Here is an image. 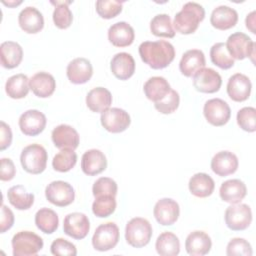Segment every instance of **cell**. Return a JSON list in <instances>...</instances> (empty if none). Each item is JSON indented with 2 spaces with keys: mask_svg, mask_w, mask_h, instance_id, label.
I'll return each instance as SVG.
<instances>
[{
  "mask_svg": "<svg viewBox=\"0 0 256 256\" xmlns=\"http://www.w3.org/2000/svg\"><path fill=\"white\" fill-rule=\"evenodd\" d=\"M139 55L142 61L152 69H163L175 58L174 46L165 40L144 41L139 45Z\"/></svg>",
  "mask_w": 256,
  "mask_h": 256,
  "instance_id": "cell-1",
  "label": "cell"
},
{
  "mask_svg": "<svg viewBox=\"0 0 256 256\" xmlns=\"http://www.w3.org/2000/svg\"><path fill=\"white\" fill-rule=\"evenodd\" d=\"M205 17V10L202 5L196 2H187L182 9L176 13L173 21L175 30L184 35L194 33Z\"/></svg>",
  "mask_w": 256,
  "mask_h": 256,
  "instance_id": "cell-2",
  "label": "cell"
},
{
  "mask_svg": "<svg viewBox=\"0 0 256 256\" xmlns=\"http://www.w3.org/2000/svg\"><path fill=\"white\" fill-rule=\"evenodd\" d=\"M152 232V226L147 219L135 217L126 224L125 239L130 246L142 248L150 242Z\"/></svg>",
  "mask_w": 256,
  "mask_h": 256,
  "instance_id": "cell-3",
  "label": "cell"
},
{
  "mask_svg": "<svg viewBox=\"0 0 256 256\" xmlns=\"http://www.w3.org/2000/svg\"><path fill=\"white\" fill-rule=\"evenodd\" d=\"M47 151L40 144L26 146L20 155V162L23 169L30 174H40L46 169Z\"/></svg>",
  "mask_w": 256,
  "mask_h": 256,
  "instance_id": "cell-4",
  "label": "cell"
},
{
  "mask_svg": "<svg viewBox=\"0 0 256 256\" xmlns=\"http://www.w3.org/2000/svg\"><path fill=\"white\" fill-rule=\"evenodd\" d=\"M14 256H33L42 250L43 239L34 232H17L11 241Z\"/></svg>",
  "mask_w": 256,
  "mask_h": 256,
  "instance_id": "cell-5",
  "label": "cell"
},
{
  "mask_svg": "<svg viewBox=\"0 0 256 256\" xmlns=\"http://www.w3.org/2000/svg\"><path fill=\"white\" fill-rule=\"evenodd\" d=\"M225 45L233 59L243 60L248 57L254 62L255 43L247 34L235 32L228 37Z\"/></svg>",
  "mask_w": 256,
  "mask_h": 256,
  "instance_id": "cell-6",
  "label": "cell"
},
{
  "mask_svg": "<svg viewBox=\"0 0 256 256\" xmlns=\"http://www.w3.org/2000/svg\"><path fill=\"white\" fill-rule=\"evenodd\" d=\"M119 238L118 226L114 222H106L96 228L92 237V245L97 251H108L117 245Z\"/></svg>",
  "mask_w": 256,
  "mask_h": 256,
  "instance_id": "cell-7",
  "label": "cell"
},
{
  "mask_svg": "<svg viewBox=\"0 0 256 256\" xmlns=\"http://www.w3.org/2000/svg\"><path fill=\"white\" fill-rule=\"evenodd\" d=\"M225 224L232 231H243L252 222V211L247 204H232L225 210Z\"/></svg>",
  "mask_w": 256,
  "mask_h": 256,
  "instance_id": "cell-8",
  "label": "cell"
},
{
  "mask_svg": "<svg viewBox=\"0 0 256 256\" xmlns=\"http://www.w3.org/2000/svg\"><path fill=\"white\" fill-rule=\"evenodd\" d=\"M45 196L51 204L58 207H65L74 201L75 191L72 185L68 182L57 180L47 185Z\"/></svg>",
  "mask_w": 256,
  "mask_h": 256,
  "instance_id": "cell-9",
  "label": "cell"
},
{
  "mask_svg": "<svg viewBox=\"0 0 256 256\" xmlns=\"http://www.w3.org/2000/svg\"><path fill=\"white\" fill-rule=\"evenodd\" d=\"M203 114L211 125L223 126L231 117V109L226 101L220 98H212L205 102Z\"/></svg>",
  "mask_w": 256,
  "mask_h": 256,
  "instance_id": "cell-10",
  "label": "cell"
},
{
  "mask_svg": "<svg viewBox=\"0 0 256 256\" xmlns=\"http://www.w3.org/2000/svg\"><path fill=\"white\" fill-rule=\"evenodd\" d=\"M100 121L104 129L111 133L123 132L129 127L131 123L130 115L128 112L117 107L109 108L102 112Z\"/></svg>",
  "mask_w": 256,
  "mask_h": 256,
  "instance_id": "cell-11",
  "label": "cell"
},
{
  "mask_svg": "<svg viewBox=\"0 0 256 256\" xmlns=\"http://www.w3.org/2000/svg\"><path fill=\"white\" fill-rule=\"evenodd\" d=\"M90 230V222L84 213L73 212L65 216L63 231L69 237L76 240L84 239Z\"/></svg>",
  "mask_w": 256,
  "mask_h": 256,
  "instance_id": "cell-12",
  "label": "cell"
},
{
  "mask_svg": "<svg viewBox=\"0 0 256 256\" xmlns=\"http://www.w3.org/2000/svg\"><path fill=\"white\" fill-rule=\"evenodd\" d=\"M194 88L202 93H215L222 85L220 74L212 68H202L193 76Z\"/></svg>",
  "mask_w": 256,
  "mask_h": 256,
  "instance_id": "cell-13",
  "label": "cell"
},
{
  "mask_svg": "<svg viewBox=\"0 0 256 256\" xmlns=\"http://www.w3.org/2000/svg\"><path fill=\"white\" fill-rule=\"evenodd\" d=\"M47 119L44 113L36 109H30L21 114L19 118V128L26 136H37L46 127Z\"/></svg>",
  "mask_w": 256,
  "mask_h": 256,
  "instance_id": "cell-14",
  "label": "cell"
},
{
  "mask_svg": "<svg viewBox=\"0 0 256 256\" xmlns=\"http://www.w3.org/2000/svg\"><path fill=\"white\" fill-rule=\"evenodd\" d=\"M153 214L156 221L163 226L173 225L179 217V204L171 198H162L154 206Z\"/></svg>",
  "mask_w": 256,
  "mask_h": 256,
  "instance_id": "cell-15",
  "label": "cell"
},
{
  "mask_svg": "<svg viewBox=\"0 0 256 256\" xmlns=\"http://www.w3.org/2000/svg\"><path fill=\"white\" fill-rule=\"evenodd\" d=\"M51 138L55 147L59 149L75 150L80 142V137L76 129L67 124H61L55 127L51 133Z\"/></svg>",
  "mask_w": 256,
  "mask_h": 256,
  "instance_id": "cell-16",
  "label": "cell"
},
{
  "mask_svg": "<svg viewBox=\"0 0 256 256\" xmlns=\"http://www.w3.org/2000/svg\"><path fill=\"white\" fill-rule=\"evenodd\" d=\"M66 74L71 83L84 84L91 79L93 75V67L88 59L78 57L69 62Z\"/></svg>",
  "mask_w": 256,
  "mask_h": 256,
  "instance_id": "cell-17",
  "label": "cell"
},
{
  "mask_svg": "<svg viewBox=\"0 0 256 256\" xmlns=\"http://www.w3.org/2000/svg\"><path fill=\"white\" fill-rule=\"evenodd\" d=\"M252 84L250 79L242 74L235 73L232 75L227 83V94L235 102H243L250 96Z\"/></svg>",
  "mask_w": 256,
  "mask_h": 256,
  "instance_id": "cell-18",
  "label": "cell"
},
{
  "mask_svg": "<svg viewBox=\"0 0 256 256\" xmlns=\"http://www.w3.org/2000/svg\"><path fill=\"white\" fill-rule=\"evenodd\" d=\"M238 165L239 161L237 156L226 150L216 153L210 164L212 171L220 177H225L235 173L238 169Z\"/></svg>",
  "mask_w": 256,
  "mask_h": 256,
  "instance_id": "cell-19",
  "label": "cell"
},
{
  "mask_svg": "<svg viewBox=\"0 0 256 256\" xmlns=\"http://www.w3.org/2000/svg\"><path fill=\"white\" fill-rule=\"evenodd\" d=\"M20 28L29 34H36L44 27V18L42 13L35 7H25L18 15Z\"/></svg>",
  "mask_w": 256,
  "mask_h": 256,
  "instance_id": "cell-20",
  "label": "cell"
},
{
  "mask_svg": "<svg viewBox=\"0 0 256 256\" xmlns=\"http://www.w3.org/2000/svg\"><path fill=\"white\" fill-rule=\"evenodd\" d=\"M134 39V29L127 22H116L108 29V40L116 47H127L133 43Z\"/></svg>",
  "mask_w": 256,
  "mask_h": 256,
  "instance_id": "cell-21",
  "label": "cell"
},
{
  "mask_svg": "<svg viewBox=\"0 0 256 256\" xmlns=\"http://www.w3.org/2000/svg\"><path fill=\"white\" fill-rule=\"evenodd\" d=\"M212 241L210 236L200 230L191 232L185 240L186 252L191 256H203L210 252Z\"/></svg>",
  "mask_w": 256,
  "mask_h": 256,
  "instance_id": "cell-22",
  "label": "cell"
},
{
  "mask_svg": "<svg viewBox=\"0 0 256 256\" xmlns=\"http://www.w3.org/2000/svg\"><path fill=\"white\" fill-rule=\"evenodd\" d=\"M107 168V159L98 149L87 150L81 158V169L88 176H95Z\"/></svg>",
  "mask_w": 256,
  "mask_h": 256,
  "instance_id": "cell-23",
  "label": "cell"
},
{
  "mask_svg": "<svg viewBox=\"0 0 256 256\" xmlns=\"http://www.w3.org/2000/svg\"><path fill=\"white\" fill-rule=\"evenodd\" d=\"M110 69L116 78L128 80L135 72L134 58L127 52L117 53L111 59Z\"/></svg>",
  "mask_w": 256,
  "mask_h": 256,
  "instance_id": "cell-24",
  "label": "cell"
},
{
  "mask_svg": "<svg viewBox=\"0 0 256 256\" xmlns=\"http://www.w3.org/2000/svg\"><path fill=\"white\" fill-rule=\"evenodd\" d=\"M238 22V13L234 8L226 5L216 7L210 16L211 25L218 30H228Z\"/></svg>",
  "mask_w": 256,
  "mask_h": 256,
  "instance_id": "cell-25",
  "label": "cell"
},
{
  "mask_svg": "<svg viewBox=\"0 0 256 256\" xmlns=\"http://www.w3.org/2000/svg\"><path fill=\"white\" fill-rule=\"evenodd\" d=\"M29 86L32 92L39 98L50 97L56 88L54 77L48 72H37L29 79Z\"/></svg>",
  "mask_w": 256,
  "mask_h": 256,
  "instance_id": "cell-26",
  "label": "cell"
},
{
  "mask_svg": "<svg viewBox=\"0 0 256 256\" xmlns=\"http://www.w3.org/2000/svg\"><path fill=\"white\" fill-rule=\"evenodd\" d=\"M247 194V188L240 179H230L223 182L219 189L220 198L227 203H240Z\"/></svg>",
  "mask_w": 256,
  "mask_h": 256,
  "instance_id": "cell-27",
  "label": "cell"
},
{
  "mask_svg": "<svg viewBox=\"0 0 256 256\" xmlns=\"http://www.w3.org/2000/svg\"><path fill=\"white\" fill-rule=\"evenodd\" d=\"M206 64L205 55L199 49L186 51L179 62L180 72L186 77H192L197 71L204 68Z\"/></svg>",
  "mask_w": 256,
  "mask_h": 256,
  "instance_id": "cell-28",
  "label": "cell"
},
{
  "mask_svg": "<svg viewBox=\"0 0 256 256\" xmlns=\"http://www.w3.org/2000/svg\"><path fill=\"white\" fill-rule=\"evenodd\" d=\"M112 104V94L104 87H95L86 95L87 107L95 113H102Z\"/></svg>",
  "mask_w": 256,
  "mask_h": 256,
  "instance_id": "cell-29",
  "label": "cell"
},
{
  "mask_svg": "<svg viewBox=\"0 0 256 256\" xmlns=\"http://www.w3.org/2000/svg\"><path fill=\"white\" fill-rule=\"evenodd\" d=\"M23 59L22 47L14 41H5L0 45L1 65L6 69L16 68Z\"/></svg>",
  "mask_w": 256,
  "mask_h": 256,
  "instance_id": "cell-30",
  "label": "cell"
},
{
  "mask_svg": "<svg viewBox=\"0 0 256 256\" xmlns=\"http://www.w3.org/2000/svg\"><path fill=\"white\" fill-rule=\"evenodd\" d=\"M143 90L145 96L155 103L164 99L170 92L171 87L164 77L154 76L145 82Z\"/></svg>",
  "mask_w": 256,
  "mask_h": 256,
  "instance_id": "cell-31",
  "label": "cell"
},
{
  "mask_svg": "<svg viewBox=\"0 0 256 256\" xmlns=\"http://www.w3.org/2000/svg\"><path fill=\"white\" fill-rule=\"evenodd\" d=\"M188 187L192 195L199 198H206L213 193L215 183L211 176L206 173L200 172L194 174L190 178Z\"/></svg>",
  "mask_w": 256,
  "mask_h": 256,
  "instance_id": "cell-32",
  "label": "cell"
},
{
  "mask_svg": "<svg viewBox=\"0 0 256 256\" xmlns=\"http://www.w3.org/2000/svg\"><path fill=\"white\" fill-rule=\"evenodd\" d=\"M155 248L161 256H176L180 252L179 238L174 233L165 231L158 236Z\"/></svg>",
  "mask_w": 256,
  "mask_h": 256,
  "instance_id": "cell-33",
  "label": "cell"
},
{
  "mask_svg": "<svg viewBox=\"0 0 256 256\" xmlns=\"http://www.w3.org/2000/svg\"><path fill=\"white\" fill-rule=\"evenodd\" d=\"M29 89V78L22 73L9 77L5 84V91L12 99H22L26 97Z\"/></svg>",
  "mask_w": 256,
  "mask_h": 256,
  "instance_id": "cell-34",
  "label": "cell"
},
{
  "mask_svg": "<svg viewBox=\"0 0 256 256\" xmlns=\"http://www.w3.org/2000/svg\"><path fill=\"white\" fill-rule=\"evenodd\" d=\"M8 201L18 210H28L34 203V194L28 193L24 186L15 185L8 189Z\"/></svg>",
  "mask_w": 256,
  "mask_h": 256,
  "instance_id": "cell-35",
  "label": "cell"
},
{
  "mask_svg": "<svg viewBox=\"0 0 256 256\" xmlns=\"http://www.w3.org/2000/svg\"><path fill=\"white\" fill-rule=\"evenodd\" d=\"M36 227L45 234L54 233L59 225V218L57 213L50 209L43 207L35 214Z\"/></svg>",
  "mask_w": 256,
  "mask_h": 256,
  "instance_id": "cell-36",
  "label": "cell"
},
{
  "mask_svg": "<svg viewBox=\"0 0 256 256\" xmlns=\"http://www.w3.org/2000/svg\"><path fill=\"white\" fill-rule=\"evenodd\" d=\"M150 30L157 37L173 38L175 36V30L168 14H157L154 16L150 22Z\"/></svg>",
  "mask_w": 256,
  "mask_h": 256,
  "instance_id": "cell-37",
  "label": "cell"
},
{
  "mask_svg": "<svg viewBox=\"0 0 256 256\" xmlns=\"http://www.w3.org/2000/svg\"><path fill=\"white\" fill-rule=\"evenodd\" d=\"M72 1H51V4L55 5L53 11V22L59 29H66L70 27L73 21V14L68 7Z\"/></svg>",
  "mask_w": 256,
  "mask_h": 256,
  "instance_id": "cell-38",
  "label": "cell"
},
{
  "mask_svg": "<svg viewBox=\"0 0 256 256\" xmlns=\"http://www.w3.org/2000/svg\"><path fill=\"white\" fill-rule=\"evenodd\" d=\"M210 59L214 65L221 69H229L234 66V59L229 54L225 43H215L210 49Z\"/></svg>",
  "mask_w": 256,
  "mask_h": 256,
  "instance_id": "cell-39",
  "label": "cell"
},
{
  "mask_svg": "<svg viewBox=\"0 0 256 256\" xmlns=\"http://www.w3.org/2000/svg\"><path fill=\"white\" fill-rule=\"evenodd\" d=\"M77 162V154L72 149H61L52 160V166L54 170L58 172L70 171Z\"/></svg>",
  "mask_w": 256,
  "mask_h": 256,
  "instance_id": "cell-40",
  "label": "cell"
},
{
  "mask_svg": "<svg viewBox=\"0 0 256 256\" xmlns=\"http://www.w3.org/2000/svg\"><path fill=\"white\" fill-rule=\"evenodd\" d=\"M116 206L117 203L115 196L102 195L95 197V200L92 204V212L99 218H106L114 213Z\"/></svg>",
  "mask_w": 256,
  "mask_h": 256,
  "instance_id": "cell-41",
  "label": "cell"
},
{
  "mask_svg": "<svg viewBox=\"0 0 256 256\" xmlns=\"http://www.w3.org/2000/svg\"><path fill=\"white\" fill-rule=\"evenodd\" d=\"M237 123L240 128L247 132L256 130V109L254 107H243L237 112Z\"/></svg>",
  "mask_w": 256,
  "mask_h": 256,
  "instance_id": "cell-42",
  "label": "cell"
},
{
  "mask_svg": "<svg viewBox=\"0 0 256 256\" xmlns=\"http://www.w3.org/2000/svg\"><path fill=\"white\" fill-rule=\"evenodd\" d=\"M122 11V3L115 0H98L96 2V12L101 18L112 19Z\"/></svg>",
  "mask_w": 256,
  "mask_h": 256,
  "instance_id": "cell-43",
  "label": "cell"
},
{
  "mask_svg": "<svg viewBox=\"0 0 256 256\" xmlns=\"http://www.w3.org/2000/svg\"><path fill=\"white\" fill-rule=\"evenodd\" d=\"M118 191L117 183L109 177H100L98 178L92 187V193L94 197L102 195H112L116 196Z\"/></svg>",
  "mask_w": 256,
  "mask_h": 256,
  "instance_id": "cell-44",
  "label": "cell"
},
{
  "mask_svg": "<svg viewBox=\"0 0 256 256\" xmlns=\"http://www.w3.org/2000/svg\"><path fill=\"white\" fill-rule=\"evenodd\" d=\"M228 256H251L253 254L251 244L244 238L231 239L226 247Z\"/></svg>",
  "mask_w": 256,
  "mask_h": 256,
  "instance_id": "cell-45",
  "label": "cell"
},
{
  "mask_svg": "<svg viewBox=\"0 0 256 256\" xmlns=\"http://www.w3.org/2000/svg\"><path fill=\"white\" fill-rule=\"evenodd\" d=\"M180 103V96L176 90L171 89L167 96L161 101L155 102L154 107L162 114H171L177 110Z\"/></svg>",
  "mask_w": 256,
  "mask_h": 256,
  "instance_id": "cell-46",
  "label": "cell"
},
{
  "mask_svg": "<svg viewBox=\"0 0 256 256\" xmlns=\"http://www.w3.org/2000/svg\"><path fill=\"white\" fill-rule=\"evenodd\" d=\"M50 251L55 256H75L77 254L76 246L64 238L55 239L51 243Z\"/></svg>",
  "mask_w": 256,
  "mask_h": 256,
  "instance_id": "cell-47",
  "label": "cell"
},
{
  "mask_svg": "<svg viewBox=\"0 0 256 256\" xmlns=\"http://www.w3.org/2000/svg\"><path fill=\"white\" fill-rule=\"evenodd\" d=\"M15 174L16 168L13 161L10 158H2L0 168V179L2 181H10L14 178Z\"/></svg>",
  "mask_w": 256,
  "mask_h": 256,
  "instance_id": "cell-48",
  "label": "cell"
},
{
  "mask_svg": "<svg viewBox=\"0 0 256 256\" xmlns=\"http://www.w3.org/2000/svg\"><path fill=\"white\" fill-rule=\"evenodd\" d=\"M14 224V214L10 208L6 205L1 206V216H0V232L4 233L11 229Z\"/></svg>",
  "mask_w": 256,
  "mask_h": 256,
  "instance_id": "cell-49",
  "label": "cell"
},
{
  "mask_svg": "<svg viewBox=\"0 0 256 256\" xmlns=\"http://www.w3.org/2000/svg\"><path fill=\"white\" fill-rule=\"evenodd\" d=\"M12 131L8 124L4 121L0 122V150L3 151L11 145Z\"/></svg>",
  "mask_w": 256,
  "mask_h": 256,
  "instance_id": "cell-50",
  "label": "cell"
},
{
  "mask_svg": "<svg viewBox=\"0 0 256 256\" xmlns=\"http://www.w3.org/2000/svg\"><path fill=\"white\" fill-rule=\"evenodd\" d=\"M255 11H252L251 13H249L245 19V24H246V27L253 33L255 34L256 33V30H255Z\"/></svg>",
  "mask_w": 256,
  "mask_h": 256,
  "instance_id": "cell-51",
  "label": "cell"
},
{
  "mask_svg": "<svg viewBox=\"0 0 256 256\" xmlns=\"http://www.w3.org/2000/svg\"><path fill=\"white\" fill-rule=\"evenodd\" d=\"M21 3H22V1H8V2L3 1V4L7 5L8 7H15V6H17V5L21 4Z\"/></svg>",
  "mask_w": 256,
  "mask_h": 256,
  "instance_id": "cell-52",
  "label": "cell"
}]
</instances>
